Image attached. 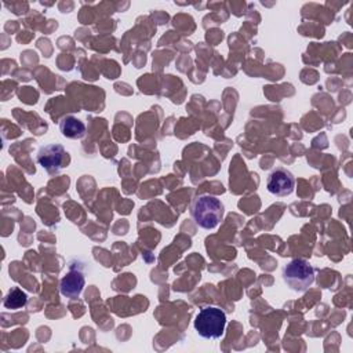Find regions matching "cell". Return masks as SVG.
<instances>
[{
    "label": "cell",
    "mask_w": 353,
    "mask_h": 353,
    "mask_svg": "<svg viewBox=\"0 0 353 353\" xmlns=\"http://www.w3.org/2000/svg\"><path fill=\"white\" fill-rule=\"evenodd\" d=\"M283 280L292 291L305 292L314 281V269L306 259H291L283 268Z\"/></svg>",
    "instance_id": "3"
},
{
    "label": "cell",
    "mask_w": 353,
    "mask_h": 353,
    "mask_svg": "<svg viewBox=\"0 0 353 353\" xmlns=\"http://www.w3.org/2000/svg\"><path fill=\"white\" fill-rule=\"evenodd\" d=\"M28 302V295L25 291H22L21 288L18 287H14L8 291V294L6 295L4 298V307L6 309H10V310H17V309H21L26 305Z\"/></svg>",
    "instance_id": "8"
},
{
    "label": "cell",
    "mask_w": 353,
    "mask_h": 353,
    "mask_svg": "<svg viewBox=\"0 0 353 353\" xmlns=\"http://www.w3.org/2000/svg\"><path fill=\"white\" fill-rule=\"evenodd\" d=\"M194 330L204 339H218L223 335L226 314L216 306H204L194 319Z\"/></svg>",
    "instance_id": "2"
},
{
    "label": "cell",
    "mask_w": 353,
    "mask_h": 353,
    "mask_svg": "<svg viewBox=\"0 0 353 353\" xmlns=\"http://www.w3.org/2000/svg\"><path fill=\"white\" fill-rule=\"evenodd\" d=\"M190 215L200 228L214 229L222 221L223 204L215 196L201 194L193 201Z\"/></svg>",
    "instance_id": "1"
},
{
    "label": "cell",
    "mask_w": 353,
    "mask_h": 353,
    "mask_svg": "<svg viewBox=\"0 0 353 353\" xmlns=\"http://www.w3.org/2000/svg\"><path fill=\"white\" fill-rule=\"evenodd\" d=\"M37 163L48 172L57 174L69 163V156L62 145L50 143L47 146L40 148L37 153Z\"/></svg>",
    "instance_id": "4"
},
{
    "label": "cell",
    "mask_w": 353,
    "mask_h": 353,
    "mask_svg": "<svg viewBox=\"0 0 353 353\" xmlns=\"http://www.w3.org/2000/svg\"><path fill=\"white\" fill-rule=\"evenodd\" d=\"M294 186H295V178L287 168L277 167L268 175L266 189L269 190V193L274 196H279V197L288 196L294 192Z\"/></svg>",
    "instance_id": "5"
},
{
    "label": "cell",
    "mask_w": 353,
    "mask_h": 353,
    "mask_svg": "<svg viewBox=\"0 0 353 353\" xmlns=\"http://www.w3.org/2000/svg\"><path fill=\"white\" fill-rule=\"evenodd\" d=\"M84 276L81 272L79 270H70L66 276L62 277L61 283H59V290H61V294L66 298H70V299H74L77 298L83 288H84Z\"/></svg>",
    "instance_id": "6"
},
{
    "label": "cell",
    "mask_w": 353,
    "mask_h": 353,
    "mask_svg": "<svg viewBox=\"0 0 353 353\" xmlns=\"http://www.w3.org/2000/svg\"><path fill=\"white\" fill-rule=\"evenodd\" d=\"M59 131L63 137L70 139H80L85 135V125L77 117L68 114L59 121Z\"/></svg>",
    "instance_id": "7"
}]
</instances>
